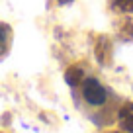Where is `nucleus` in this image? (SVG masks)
<instances>
[{
  "instance_id": "f257e3e1",
  "label": "nucleus",
  "mask_w": 133,
  "mask_h": 133,
  "mask_svg": "<svg viewBox=\"0 0 133 133\" xmlns=\"http://www.w3.org/2000/svg\"><path fill=\"white\" fill-rule=\"evenodd\" d=\"M82 96L90 106H102L106 102V98H108V90L96 78L88 76V78L82 80Z\"/></svg>"
},
{
  "instance_id": "0eeeda50",
  "label": "nucleus",
  "mask_w": 133,
  "mask_h": 133,
  "mask_svg": "<svg viewBox=\"0 0 133 133\" xmlns=\"http://www.w3.org/2000/svg\"><path fill=\"white\" fill-rule=\"evenodd\" d=\"M59 4H69V2H72V0H57Z\"/></svg>"
},
{
  "instance_id": "20e7f679",
  "label": "nucleus",
  "mask_w": 133,
  "mask_h": 133,
  "mask_svg": "<svg viewBox=\"0 0 133 133\" xmlns=\"http://www.w3.org/2000/svg\"><path fill=\"white\" fill-rule=\"evenodd\" d=\"M10 39H12V29H10V25L0 24V57H2V55L8 51Z\"/></svg>"
},
{
  "instance_id": "39448f33",
  "label": "nucleus",
  "mask_w": 133,
  "mask_h": 133,
  "mask_svg": "<svg viewBox=\"0 0 133 133\" xmlns=\"http://www.w3.org/2000/svg\"><path fill=\"white\" fill-rule=\"evenodd\" d=\"M66 82L71 84V86H76V84H80L82 82V76H84V72H82V69H80V66H71V69H69V71H66Z\"/></svg>"
},
{
  "instance_id": "f03ea898",
  "label": "nucleus",
  "mask_w": 133,
  "mask_h": 133,
  "mask_svg": "<svg viewBox=\"0 0 133 133\" xmlns=\"http://www.w3.org/2000/svg\"><path fill=\"white\" fill-rule=\"evenodd\" d=\"M117 121H119V127L123 129V131L133 133V102H125L119 108Z\"/></svg>"
},
{
  "instance_id": "423d86ee",
  "label": "nucleus",
  "mask_w": 133,
  "mask_h": 133,
  "mask_svg": "<svg viewBox=\"0 0 133 133\" xmlns=\"http://www.w3.org/2000/svg\"><path fill=\"white\" fill-rule=\"evenodd\" d=\"M112 8L123 14H133V0H112Z\"/></svg>"
},
{
  "instance_id": "7ed1b4c3",
  "label": "nucleus",
  "mask_w": 133,
  "mask_h": 133,
  "mask_svg": "<svg viewBox=\"0 0 133 133\" xmlns=\"http://www.w3.org/2000/svg\"><path fill=\"white\" fill-rule=\"evenodd\" d=\"M110 53H112L110 39L106 37V35H100L98 41H96V57H98V63H100V65L110 63Z\"/></svg>"
}]
</instances>
